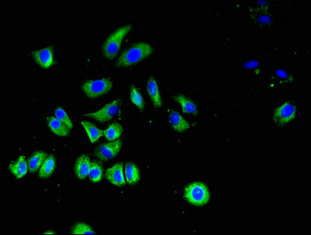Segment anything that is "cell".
<instances>
[{
    "mask_svg": "<svg viewBox=\"0 0 311 235\" xmlns=\"http://www.w3.org/2000/svg\"><path fill=\"white\" fill-rule=\"evenodd\" d=\"M296 116V106L290 102H285L275 110L273 115V121L279 126H285L291 123Z\"/></svg>",
    "mask_w": 311,
    "mask_h": 235,
    "instance_id": "8992f818",
    "label": "cell"
},
{
    "mask_svg": "<svg viewBox=\"0 0 311 235\" xmlns=\"http://www.w3.org/2000/svg\"><path fill=\"white\" fill-rule=\"evenodd\" d=\"M44 235H55L56 233L55 232H52V231H47V232L44 233Z\"/></svg>",
    "mask_w": 311,
    "mask_h": 235,
    "instance_id": "f1b7e54d",
    "label": "cell"
},
{
    "mask_svg": "<svg viewBox=\"0 0 311 235\" xmlns=\"http://www.w3.org/2000/svg\"><path fill=\"white\" fill-rule=\"evenodd\" d=\"M174 100L179 103L182 111L188 115H196L198 112L197 106L193 101L187 98L183 94H178L174 97Z\"/></svg>",
    "mask_w": 311,
    "mask_h": 235,
    "instance_id": "9a60e30c",
    "label": "cell"
},
{
    "mask_svg": "<svg viewBox=\"0 0 311 235\" xmlns=\"http://www.w3.org/2000/svg\"><path fill=\"white\" fill-rule=\"evenodd\" d=\"M130 101L131 103L138 107L140 111H143L145 108V100L143 98V95L139 92V90L135 87V86H132L130 89L129 94Z\"/></svg>",
    "mask_w": 311,
    "mask_h": 235,
    "instance_id": "44dd1931",
    "label": "cell"
},
{
    "mask_svg": "<svg viewBox=\"0 0 311 235\" xmlns=\"http://www.w3.org/2000/svg\"><path fill=\"white\" fill-rule=\"evenodd\" d=\"M260 62L258 61H256V60H250V61H248V62H246L243 65V67H245L246 69L249 70V69H257L260 66Z\"/></svg>",
    "mask_w": 311,
    "mask_h": 235,
    "instance_id": "d4e9b609",
    "label": "cell"
},
{
    "mask_svg": "<svg viewBox=\"0 0 311 235\" xmlns=\"http://www.w3.org/2000/svg\"><path fill=\"white\" fill-rule=\"evenodd\" d=\"M82 126H83L84 130L87 134L89 140H90L92 143H95L98 140H100L101 137L103 136V131L93 124L91 122H89L87 120H83L82 122Z\"/></svg>",
    "mask_w": 311,
    "mask_h": 235,
    "instance_id": "e0dca14e",
    "label": "cell"
},
{
    "mask_svg": "<svg viewBox=\"0 0 311 235\" xmlns=\"http://www.w3.org/2000/svg\"><path fill=\"white\" fill-rule=\"evenodd\" d=\"M186 201L195 206H204L211 200L208 187L202 182H193L186 186L184 191Z\"/></svg>",
    "mask_w": 311,
    "mask_h": 235,
    "instance_id": "7a4b0ae2",
    "label": "cell"
},
{
    "mask_svg": "<svg viewBox=\"0 0 311 235\" xmlns=\"http://www.w3.org/2000/svg\"><path fill=\"white\" fill-rule=\"evenodd\" d=\"M57 161L53 155H47L38 170V176L42 179H46L53 175L55 171Z\"/></svg>",
    "mask_w": 311,
    "mask_h": 235,
    "instance_id": "2e32d148",
    "label": "cell"
},
{
    "mask_svg": "<svg viewBox=\"0 0 311 235\" xmlns=\"http://www.w3.org/2000/svg\"><path fill=\"white\" fill-rule=\"evenodd\" d=\"M54 115L57 117V119L61 120L63 124L66 125L70 130H71L74 127L72 121H71L68 114L63 109V107H57L55 111H54Z\"/></svg>",
    "mask_w": 311,
    "mask_h": 235,
    "instance_id": "cb8c5ba5",
    "label": "cell"
},
{
    "mask_svg": "<svg viewBox=\"0 0 311 235\" xmlns=\"http://www.w3.org/2000/svg\"><path fill=\"white\" fill-rule=\"evenodd\" d=\"M154 53V48L150 43L139 42L124 50L116 62L118 67H127L136 65L149 58Z\"/></svg>",
    "mask_w": 311,
    "mask_h": 235,
    "instance_id": "6da1fadb",
    "label": "cell"
},
{
    "mask_svg": "<svg viewBox=\"0 0 311 235\" xmlns=\"http://www.w3.org/2000/svg\"><path fill=\"white\" fill-rule=\"evenodd\" d=\"M71 234L74 235H95V232L89 224L85 222H78L77 224L73 226Z\"/></svg>",
    "mask_w": 311,
    "mask_h": 235,
    "instance_id": "603a6c76",
    "label": "cell"
},
{
    "mask_svg": "<svg viewBox=\"0 0 311 235\" xmlns=\"http://www.w3.org/2000/svg\"><path fill=\"white\" fill-rule=\"evenodd\" d=\"M9 170L17 179L25 177L29 170V163L25 155H20L15 162L10 163Z\"/></svg>",
    "mask_w": 311,
    "mask_h": 235,
    "instance_id": "7c38bea8",
    "label": "cell"
},
{
    "mask_svg": "<svg viewBox=\"0 0 311 235\" xmlns=\"http://www.w3.org/2000/svg\"><path fill=\"white\" fill-rule=\"evenodd\" d=\"M33 58L40 67L49 68L54 64V50L53 46H46L32 52Z\"/></svg>",
    "mask_w": 311,
    "mask_h": 235,
    "instance_id": "ba28073f",
    "label": "cell"
},
{
    "mask_svg": "<svg viewBox=\"0 0 311 235\" xmlns=\"http://www.w3.org/2000/svg\"><path fill=\"white\" fill-rule=\"evenodd\" d=\"M92 167V161L90 157L86 155H80L74 165V173L81 180L89 176Z\"/></svg>",
    "mask_w": 311,
    "mask_h": 235,
    "instance_id": "8fae6325",
    "label": "cell"
},
{
    "mask_svg": "<svg viewBox=\"0 0 311 235\" xmlns=\"http://www.w3.org/2000/svg\"><path fill=\"white\" fill-rule=\"evenodd\" d=\"M122 134H123V128L120 123H112L103 130V136L109 141L119 140Z\"/></svg>",
    "mask_w": 311,
    "mask_h": 235,
    "instance_id": "ffe728a7",
    "label": "cell"
},
{
    "mask_svg": "<svg viewBox=\"0 0 311 235\" xmlns=\"http://www.w3.org/2000/svg\"><path fill=\"white\" fill-rule=\"evenodd\" d=\"M106 178L110 183L118 187L125 185L126 180L124 172V165L118 163L107 168L106 171Z\"/></svg>",
    "mask_w": 311,
    "mask_h": 235,
    "instance_id": "9c48e42d",
    "label": "cell"
},
{
    "mask_svg": "<svg viewBox=\"0 0 311 235\" xmlns=\"http://www.w3.org/2000/svg\"><path fill=\"white\" fill-rule=\"evenodd\" d=\"M47 155L44 151H37L32 154V155L29 158L28 163H29V170L31 172H36L39 170L40 167L42 166L45 159H46Z\"/></svg>",
    "mask_w": 311,
    "mask_h": 235,
    "instance_id": "d6986e66",
    "label": "cell"
},
{
    "mask_svg": "<svg viewBox=\"0 0 311 235\" xmlns=\"http://www.w3.org/2000/svg\"><path fill=\"white\" fill-rule=\"evenodd\" d=\"M276 75L279 77V78H283V79H286L288 78V72L283 70V69H278L276 71Z\"/></svg>",
    "mask_w": 311,
    "mask_h": 235,
    "instance_id": "4316f807",
    "label": "cell"
},
{
    "mask_svg": "<svg viewBox=\"0 0 311 235\" xmlns=\"http://www.w3.org/2000/svg\"><path fill=\"white\" fill-rule=\"evenodd\" d=\"M146 90L148 95L152 100L155 107H161L163 104V101H162L161 94L159 91V86H158L157 82L156 80V78H149L148 82L146 83Z\"/></svg>",
    "mask_w": 311,
    "mask_h": 235,
    "instance_id": "5bb4252c",
    "label": "cell"
},
{
    "mask_svg": "<svg viewBox=\"0 0 311 235\" xmlns=\"http://www.w3.org/2000/svg\"><path fill=\"white\" fill-rule=\"evenodd\" d=\"M46 123L50 130L53 134L61 137H65L70 134V129L63 124L61 120L57 119V117L48 116L46 118Z\"/></svg>",
    "mask_w": 311,
    "mask_h": 235,
    "instance_id": "4fadbf2b",
    "label": "cell"
},
{
    "mask_svg": "<svg viewBox=\"0 0 311 235\" xmlns=\"http://www.w3.org/2000/svg\"><path fill=\"white\" fill-rule=\"evenodd\" d=\"M124 177L127 184H135L140 180V171L139 167L132 163H127L124 165Z\"/></svg>",
    "mask_w": 311,
    "mask_h": 235,
    "instance_id": "ac0fdd59",
    "label": "cell"
},
{
    "mask_svg": "<svg viewBox=\"0 0 311 235\" xmlns=\"http://www.w3.org/2000/svg\"><path fill=\"white\" fill-rule=\"evenodd\" d=\"M256 3L258 4L259 6H265V5H267V4H268V2H267V1H259V2H256Z\"/></svg>",
    "mask_w": 311,
    "mask_h": 235,
    "instance_id": "83f0119b",
    "label": "cell"
},
{
    "mask_svg": "<svg viewBox=\"0 0 311 235\" xmlns=\"http://www.w3.org/2000/svg\"><path fill=\"white\" fill-rule=\"evenodd\" d=\"M258 21L260 23L264 24V25H268L272 22V18L271 16L268 14H262L258 17Z\"/></svg>",
    "mask_w": 311,
    "mask_h": 235,
    "instance_id": "484cf974",
    "label": "cell"
},
{
    "mask_svg": "<svg viewBox=\"0 0 311 235\" xmlns=\"http://www.w3.org/2000/svg\"><path fill=\"white\" fill-rule=\"evenodd\" d=\"M103 174V167L97 162H92V167L90 169L89 177L93 183H99L102 180Z\"/></svg>",
    "mask_w": 311,
    "mask_h": 235,
    "instance_id": "7402d4cb",
    "label": "cell"
},
{
    "mask_svg": "<svg viewBox=\"0 0 311 235\" xmlns=\"http://www.w3.org/2000/svg\"><path fill=\"white\" fill-rule=\"evenodd\" d=\"M122 147V141L121 140L106 142L96 147L95 155L101 160H110L119 154Z\"/></svg>",
    "mask_w": 311,
    "mask_h": 235,
    "instance_id": "52a82bcc",
    "label": "cell"
},
{
    "mask_svg": "<svg viewBox=\"0 0 311 235\" xmlns=\"http://www.w3.org/2000/svg\"><path fill=\"white\" fill-rule=\"evenodd\" d=\"M112 81L108 78H94L84 82L82 90L90 99H95L105 95L113 88Z\"/></svg>",
    "mask_w": 311,
    "mask_h": 235,
    "instance_id": "277c9868",
    "label": "cell"
},
{
    "mask_svg": "<svg viewBox=\"0 0 311 235\" xmlns=\"http://www.w3.org/2000/svg\"><path fill=\"white\" fill-rule=\"evenodd\" d=\"M169 123L171 128L176 132L185 133L191 128V124L184 117L181 115L179 111L171 110L169 113Z\"/></svg>",
    "mask_w": 311,
    "mask_h": 235,
    "instance_id": "30bf717a",
    "label": "cell"
},
{
    "mask_svg": "<svg viewBox=\"0 0 311 235\" xmlns=\"http://www.w3.org/2000/svg\"><path fill=\"white\" fill-rule=\"evenodd\" d=\"M132 29L131 25H124L122 27L114 30L111 34L106 38L103 44V55L108 59H112L116 57L122 46V41L125 38Z\"/></svg>",
    "mask_w": 311,
    "mask_h": 235,
    "instance_id": "3957f363",
    "label": "cell"
},
{
    "mask_svg": "<svg viewBox=\"0 0 311 235\" xmlns=\"http://www.w3.org/2000/svg\"><path fill=\"white\" fill-rule=\"evenodd\" d=\"M120 111V101L114 100L113 101L106 103V105L101 107L100 109L89 113L88 116L100 123H106L118 115Z\"/></svg>",
    "mask_w": 311,
    "mask_h": 235,
    "instance_id": "5b68a950",
    "label": "cell"
}]
</instances>
